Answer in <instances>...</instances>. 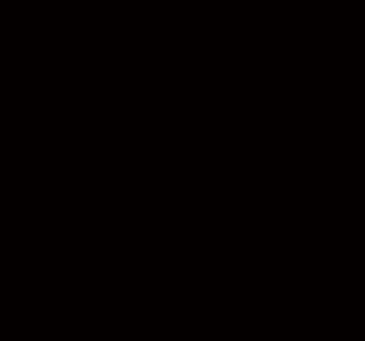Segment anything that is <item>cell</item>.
<instances>
[{"mask_svg": "<svg viewBox=\"0 0 365 341\" xmlns=\"http://www.w3.org/2000/svg\"><path fill=\"white\" fill-rule=\"evenodd\" d=\"M16 338V323L11 317H0V341H13Z\"/></svg>", "mask_w": 365, "mask_h": 341, "instance_id": "6da1fadb", "label": "cell"}]
</instances>
